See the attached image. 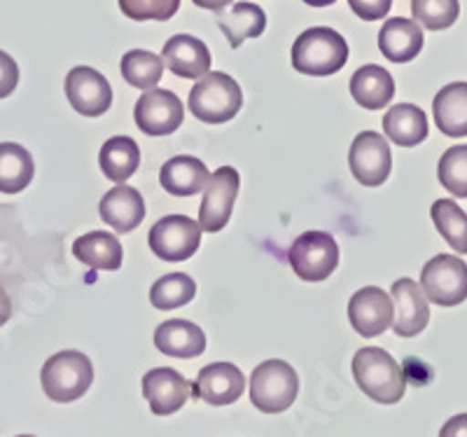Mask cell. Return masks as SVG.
I'll use <instances>...</instances> for the list:
<instances>
[{"mask_svg":"<svg viewBox=\"0 0 467 437\" xmlns=\"http://www.w3.org/2000/svg\"><path fill=\"white\" fill-rule=\"evenodd\" d=\"M353 377L362 393L379 405H395L407 390L402 368L379 347H365L353 356Z\"/></svg>","mask_w":467,"mask_h":437,"instance_id":"obj_1","label":"cell"},{"mask_svg":"<svg viewBox=\"0 0 467 437\" xmlns=\"http://www.w3.org/2000/svg\"><path fill=\"white\" fill-rule=\"evenodd\" d=\"M346 61H348V45L335 28H308L292 45V68L297 73L327 78L339 73Z\"/></svg>","mask_w":467,"mask_h":437,"instance_id":"obj_2","label":"cell"},{"mask_svg":"<svg viewBox=\"0 0 467 437\" xmlns=\"http://www.w3.org/2000/svg\"><path fill=\"white\" fill-rule=\"evenodd\" d=\"M187 106L199 122L224 124L236 118L244 106V91L232 75L208 73L192 87Z\"/></svg>","mask_w":467,"mask_h":437,"instance_id":"obj_3","label":"cell"},{"mask_svg":"<svg viewBox=\"0 0 467 437\" xmlns=\"http://www.w3.org/2000/svg\"><path fill=\"white\" fill-rule=\"evenodd\" d=\"M40 381H43V390L47 393L49 401H80L94 381V368H91V360L85 353L58 351L52 358H47V363L43 365Z\"/></svg>","mask_w":467,"mask_h":437,"instance_id":"obj_4","label":"cell"},{"mask_svg":"<svg viewBox=\"0 0 467 437\" xmlns=\"http://www.w3.org/2000/svg\"><path fill=\"white\" fill-rule=\"evenodd\" d=\"M299 377L285 360H265L250 374V402L265 414H281L297 401Z\"/></svg>","mask_w":467,"mask_h":437,"instance_id":"obj_5","label":"cell"},{"mask_svg":"<svg viewBox=\"0 0 467 437\" xmlns=\"http://www.w3.org/2000/svg\"><path fill=\"white\" fill-rule=\"evenodd\" d=\"M287 260L302 281L318 283L339 267V245L327 232H304L290 245Z\"/></svg>","mask_w":467,"mask_h":437,"instance_id":"obj_6","label":"cell"},{"mask_svg":"<svg viewBox=\"0 0 467 437\" xmlns=\"http://www.w3.org/2000/svg\"><path fill=\"white\" fill-rule=\"evenodd\" d=\"M420 288L437 307H458L467 299V265L456 255H435L420 272Z\"/></svg>","mask_w":467,"mask_h":437,"instance_id":"obj_7","label":"cell"},{"mask_svg":"<svg viewBox=\"0 0 467 437\" xmlns=\"http://www.w3.org/2000/svg\"><path fill=\"white\" fill-rule=\"evenodd\" d=\"M202 224L187 215H166L150 230V248L166 262L190 260L202 245Z\"/></svg>","mask_w":467,"mask_h":437,"instance_id":"obj_8","label":"cell"},{"mask_svg":"<svg viewBox=\"0 0 467 437\" xmlns=\"http://www.w3.org/2000/svg\"><path fill=\"white\" fill-rule=\"evenodd\" d=\"M350 173L367 187H379L388 181L393 169L390 145L377 131H362L353 139L348 150Z\"/></svg>","mask_w":467,"mask_h":437,"instance_id":"obj_9","label":"cell"},{"mask_svg":"<svg viewBox=\"0 0 467 437\" xmlns=\"http://www.w3.org/2000/svg\"><path fill=\"white\" fill-rule=\"evenodd\" d=\"M239 171L232 169V166H220L208 178L202 208H199V224H202L203 232H220L229 223L234 202L239 197Z\"/></svg>","mask_w":467,"mask_h":437,"instance_id":"obj_10","label":"cell"},{"mask_svg":"<svg viewBox=\"0 0 467 437\" xmlns=\"http://www.w3.org/2000/svg\"><path fill=\"white\" fill-rule=\"evenodd\" d=\"M133 118L143 134L169 136L178 131L185 120V108L181 99L169 89H150L133 108Z\"/></svg>","mask_w":467,"mask_h":437,"instance_id":"obj_11","label":"cell"},{"mask_svg":"<svg viewBox=\"0 0 467 437\" xmlns=\"http://www.w3.org/2000/svg\"><path fill=\"white\" fill-rule=\"evenodd\" d=\"M66 97L85 118H99L112 106V87L99 70L75 66L66 75Z\"/></svg>","mask_w":467,"mask_h":437,"instance_id":"obj_12","label":"cell"},{"mask_svg":"<svg viewBox=\"0 0 467 437\" xmlns=\"http://www.w3.org/2000/svg\"><path fill=\"white\" fill-rule=\"evenodd\" d=\"M395 309L390 295L377 286L358 290L348 302V320L353 330L362 337H379L393 326Z\"/></svg>","mask_w":467,"mask_h":437,"instance_id":"obj_13","label":"cell"},{"mask_svg":"<svg viewBox=\"0 0 467 437\" xmlns=\"http://www.w3.org/2000/svg\"><path fill=\"white\" fill-rule=\"evenodd\" d=\"M244 389L245 377L236 365L213 363L197 374V381L192 384V398L213 407H224L239 401Z\"/></svg>","mask_w":467,"mask_h":437,"instance_id":"obj_14","label":"cell"},{"mask_svg":"<svg viewBox=\"0 0 467 437\" xmlns=\"http://www.w3.org/2000/svg\"><path fill=\"white\" fill-rule=\"evenodd\" d=\"M390 299H393V328L400 337H416L428 328L431 320V307L428 297L420 293V286L414 278H400L390 288Z\"/></svg>","mask_w":467,"mask_h":437,"instance_id":"obj_15","label":"cell"},{"mask_svg":"<svg viewBox=\"0 0 467 437\" xmlns=\"http://www.w3.org/2000/svg\"><path fill=\"white\" fill-rule=\"evenodd\" d=\"M190 395V381L171 368H154L143 377V398L157 416H169L182 410Z\"/></svg>","mask_w":467,"mask_h":437,"instance_id":"obj_16","label":"cell"},{"mask_svg":"<svg viewBox=\"0 0 467 437\" xmlns=\"http://www.w3.org/2000/svg\"><path fill=\"white\" fill-rule=\"evenodd\" d=\"M161 59H164L166 68H171V73L185 78V80H197V78L208 75L213 61L206 43L194 36H187V33L171 37L164 45Z\"/></svg>","mask_w":467,"mask_h":437,"instance_id":"obj_17","label":"cell"},{"mask_svg":"<svg viewBox=\"0 0 467 437\" xmlns=\"http://www.w3.org/2000/svg\"><path fill=\"white\" fill-rule=\"evenodd\" d=\"M99 213L106 224L119 234H129L143 223L145 218V202L140 192L131 185H117L110 192L103 194L99 203Z\"/></svg>","mask_w":467,"mask_h":437,"instance_id":"obj_18","label":"cell"},{"mask_svg":"<svg viewBox=\"0 0 467 437\" xmlns=\"http://www.w3.org/2000/svg\"><path fill=\"white\" fill-rule=\"evenodd\" d=\"M423 31L420 24L404 16H393L383 24L379 31V49L388 61L393 64H407L414 61L423 49Z\"/></svg>","mask_w":467,"mask_h":437,"instance_id":"obj_19","label":"cell"},{"mask_svg":"<svg viewBox=\"0 0 467 437\" xmlns=\"http://www.w3.org/2000/svg\"><path fill=\"white\" fill-rule=\"evenodd\" d=\"M154 347L171 358H197L206 351V335L190 320H166L154 330Z\"/></svg>","mask_w":467,"mask_h":437,"instance_id":"obj_20","label":"cell"},{"mask_svg":"<svg viewBox=\"0 0 467 437\" xmlns=\"http://www.w3.org/2000/svg\"><path fill=\"white\" fill-rule=\"evenodd\" d=\"M208 178H211V173H208L206 164L190 155L171 157L161 166L160 173L161 187L173 197H194L208 185Z\"/></svg>","mask_w":467,"mask_h":437,"instance_id":"obj_21","label":"cell"},{"mask_svg":"<svg viewBox=\"0 0 467 437\" xmlns=\"http://www.w3.org/2000/svg\"><path fill=\"white\" fill-rule=\"evenodd\" d=\"M350 97L367 110H381L395 97L393 75L377 64L362 66L350 78Z\"/></svg>","mask_w":467,"mask_h":437,"instance_id":"obj_22","label":"cell"},{"mask_svg":"<svg viewBox=\"0 0 467 437\" xmlns=\"http://www.w3.org/2000/svg\"><path fill=\"white\" fill-rule=\"evenodd\" d=\"M437 129L449 139L467 136V82H451L441 87L432 101Z\"/></svg>","mask_w":467,"mask_h":437,"instance_id":"obj_23","label":"cell"},{"mask_svg":"<svg viewBox=\"0 0 467 437\" xmlns=\"http://www.w3.org/2000/svg\"><path fill=\"white\" fill-rule=\"evenodd\" d=\"M383 134L400 148H414L428 139V115L414 103H400L383 115Z\"/></svg>","mask_w":467,"mask_h":437,"instance_id":"obj_24","label":"cell"},{"mask_svg":"<svg viewBox=\"0 0 467 437\" xmlns=\"http://www.w3.org/2000/svg\"><path fill=\"white\" fill-rule=\"evenodd\" d=\"M73 255L89 269L117 272L122 267V244L110 232H89L73 244Z\"/></svg>","mask_w":467,"mask_h":437,"instance_id":"obj_25","label":"cell"},{"mask_svg":"<svg viewBox=\"0 0 467 437\" xmlns=\"http://www.w3.org/2000/svg\"><path fill=\"white\" fill-rule=\"evenodd\" d=\"M218 26L227 36L232 49H239L248 37H260L266 28V15L260 5L236 3L229 10L218 12Z\"/></svg>","mask_w":467,"mask_h":437,"instance_id":"obj_26","label":"cell"},{"mask_svg":"<svg viewBox=\"0 0 467 437\" xmlns=\"http://www.w3.org/2000/svg\"><path fill=\"white\" fill-rule=\"evenodd\" d=\"M99 164H101L103 176L108 181L122 185L124 181L139 171L140 164V148L139 143L131 139V136H112L110 140H106L99 152Z\"/></svg>","mask_w":467,"mask_h":437,"instance_id":"obj_27","label":"cell"},{"mask_svg":"<svg viewBox=\"0 0 467 437\" xmlns=\"http://www.w3.org/2000/svg\"><path fill=\"white\" fill-rule=\"evenodd\" d=\"M36 164L26 148L19 143H0V192H24L33 181Z\"/></svg>","mask_w":467,"mask_h":437,"instance_id":"obj_28","label":"cell"},{"mask_svg":"<svg viewBox=\"0 0 467 437\" xmlns=\"http://www.w3.org/2000/svg\"><path fill=\"white\" fill-rule=\"evenodd\" d=\"M437 232L451 245L453 251L467 255V213L453 199H437L431 208Z\"/></svg>","mask_w":467,"mask_h":437,"instance_id":"obj_29","label":"cell"},{"mask_svg":"<svg viewBox=\"0 0 467 437\" xmlns=\"http://www.w3.org/2000/svg\"><path fill=\"white\" fill-rule=\"evenodd\" d=\"M122 78L136 89H152L160 85L161 75H164V59L160 54L145 52V49H131L122 57Z\"/></svg>","mask_w":467,"mask_h":437,"instance_id":"obj_30","label":"cell"},{"mask_svg":"<svg viewBox=\"0 0 467 437\" xmlns=\"http://www.w3.org/2000/svg\"><path fill=\"white\" fill-rule=\"evenodd\" d=\"M197 295V283L187 274H166L160 281H154L152 290H150V302L154 309L171 311L178 307H185Z\"/></svg>","mask_w":467,"mask_h":437,"instance_id":"obj_31","label":"cell"},{"mask_svg":"<svg viewBox=\"0 0 467 437\" xmlns=\"http://www.w3.org/2000/svg\"><path fill=\"white\" fill-rule=\"evenodd\" d=\"M414 22L428 31H446L458 22L461 3L458 0H411Z\"/></svg>","mask_w":467,"mask_h":437,"instance_id":"obj_32","label":"cell"},{"mask_svg":"<svg viewBox=\"0 0 467 437\" xmlns=\"http://www.w3.org/2000/svg\"><path fill=\"white\" fill-rule=\"evenodd\" d=\"M437 178L453 197L467 199V145H453L446 150L437 166Z\"/></svg>","mask_w":467,"mask_h":437,"instance_id":"obj_33","label":"cell"},{"mask_svg":"<svg viewBox=\"0 0 467 437\" xmlns=\"http://www.w3.org/2000/svg\"><path fill=\"white\" fill-rule=\"evenodd\" d=\"M119 10L133 22H169L181 0H117Z\"/></svg>","mask_w":467,"mask_h":437,"instance_id":"obj_34","label":"cell"},{"mask_svg":"<svg viewBox=\"0 0 467 437\" xmlns=\"http://www.w3.org/2000/svg\"><path fill=\"white\" fill-rule=\"evenodd\" d=\"M348 5L365 22H379L390 12L393 0H348Z\"/></svg>","mask_w":467,"mask_h":437,"instance_id":"obj_35","label":"cell"},{"mask_svg":"<svg viewBox=\"0 0 467 437\" xmlns=\"http://www.w3.org/2000/svg\"><path fill=\"white\" fill-rule=\"evenodd\" d=\"M19 82V66L10 54L0 49V99H7Z\"/></svg>","mask_w":467,"mask_h":437,"instance_id":"obj_36","label":"cell"},{"mask_svg":"<svg viewBox=\"0 0 467 437\" xmlns=\"http://www.w3.org/2000/svg\"><path fill=\"white\" fill-rule=\"evenodd\" d=\"M440 437H467V414L451 416V419L441 426Z\"/></svg>","mask_w":467,"mask_h":437,"instance_id":"obj_37","label":"cell"},{"mask_svg":"<svg viewBox=\"0 0 467 437\" xmlns=\"http://www.w3.org/2000/svg\"><path fill=\"white\" fill-rule=\"evenodd\" d=\"M12 316V299L10 295L5 293V288L0 286V328L5 326L7 320H10Z\"/></svg>","mask_w":467,"mask_h":437,"instance_id":"obj_38","label":"cell"},{"mask_svg":"<svg viewBox=\"0 0 467 437\" xmlns=\"http://www.w3.org/2000/svg\"><path fill=\"white\" fill-rule=\"evenodd\" d=\"M234 0H194V5L203 7V10H213V12H223L224 7L232 5Z\"/></svg>","mask_w":467,"mask_h":437,"instance_id":"obj_39","label":"cell"},{"mask_svg":"<svg viewBox=\"0 0 467 437\" xmlns=\"http://www.w3.org/2000/svg\"><path fill=\"white\" fill-rule=\"evenodd\" d=\"M304 3L311 7H327V5H335L337 0H304Z\"/></svg>","mask_w":467,"mask_h":437,"instance_id":"obj_40","label":"cell"},{"mask_svg":"<svg viewBox=\"0 0 467 437\" xmlns=\"http://www.w3.org/2000/svg\"><path fill=\"white\" fill-rule=\"evenodd\" d=\"M16 437H33V435H16Z\"/></svg>","mask_w":467,"mask_h":437,"instance_id":"obj_41","label":"cell"}]
</instances>
